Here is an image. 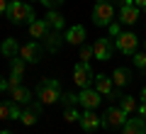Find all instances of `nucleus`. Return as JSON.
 <instances>
[{"label": "nucleus", "instance_id": "nucleus-1", "mask_svg": "<svg viewBox=\"0 0 146 134\" xmlns=\"http://www.w3.org/2000/svg\"><path fill=\"white\" fill-rule=\"evenodd\" d=\"M36 98L42 105H54L61 100V83L56 78H44L36 85Z\"/></svg>", "mask_w": 146, "mask_h": 134}, {"label": "nucleus", "instance_id": "nucleus-2", "mask_svg": "<svg viewBox=\"0 0 146 134\" xmlns=\"http://www.w3.org/2000/svg\"><path fill=\"white\" fill-rule=\"evenodd\" d=\"M7 17H10L12 25H29V22H34V10H32L27 3H22V0H10V5H7Z\"/></svg>", "mask_w": 146, "mask_h": 134}, {"label": "nucleus", "instance_id": "nucleus-3", "mask_svg": "<svg viewBox=\"0 0 146 134\" xmlns=\"http://www.w3.org/2000/svg\"><path fill=\"white\" fill-rule=\"evenodd\" d=\"M136 47H139V37H136L134 32H122V34L115 39V49L119 54H124V56H134Z\"/></svg>", "mask_w": 146, "mask_h": 134}, {"label": "nucleus", "instance_id": "nucleus-4", "mask_svg": "<svg viewBox=\"0 0 146 134\" xmlns=\"http://www.w3.org/2000/svg\"><path fill=\"white\" fill-rule=\"evenodd\" d=\"M112 17H115V7H112V3H95V7H93V22L98 27H110V25H112Z\"/></svg>", "mask_w": 146, "mask_h": 134}, {"label": "nucleus", "instance_id": "nucleus-5", "mask_svg": "<svg viewBox=\"0 0 146 134\" xmlns=\"http://www.w3.org/2000/svg\"><path fill=\"white\" fill-rule=\"evenodd\" d=\"M73 81H76L78 88H90V83L95 81V73L90 68V63H85V61L76 63V68H73Z\"/></svg>", "mask_w": 146, "mask_h": 134}, {"label": "nucleus", "instance_id": "nucleus-6", "mask_svg": "<svg viewBox=\"0 0 146 134\" xmlns=\"http://www.w3.org/2000/svg\"><path fill=\"white\" fill-rule=\"evenodd\" d=\"M20 56L25 59L27 63H39L44 59V47L39 41H27V44L20 47Z\"/></svg>", "mask_w": 146, "mask_h": 134}, {"label": "nucleus", "instance_id": "nucleus-7", "mask_svg": "<svg viewBox=\"0 0 146 134\" xmlns=\"http://www.w3.org/2000/svg\"><path fill=\"white\" fill-rule=\"evenodd\" d=\"M127 117H129V115H127L122 107H107V110H105V115H102V127H112V129L124 127Z\"/></svg>", "mask_w": 146, "mask_h": 134}, {"label": "nucleus", "instance_id": "nucleus-8", "mask_svg": "<svg viewBox=\"0 0 146 134\" xmlns=\"http://www.w3.org/2000/svg\"><path fill=\"white\" fill-rule=\"evenodd\" d=\"M100 103H102V95H100L95 88H80V93H78V105H80L83 110H95Z\"/></svg>", "mask_w": 146, "mask_h": 134}, {"label": "nucleus", "instance_id": "nucleus-9", "mask_svg": "<svg viewBox=\"0 0 146 134\" xmlns=\"http://www.w3.org/2000/svg\"><path fill=\"white\" fill-rule=\"evenodd\" d=\"M78 124L85 129V132H95V129L102 127V117H100V115H95V110H83V112H80Z\"/></svg>", "mask_w": 146, "mask_h": 134}, {"label": "nucleus", "instance_id": "nucleus-10", "mask_svg": "<svg viewBox=\"0 0 146 134\" xmlns=\"http://www.w3.org/2000/svg\"><path fill=\"white\" fill-rule=\"evenodd\" d=\"M93 54H95V59H98V61H110V59H112V41L105 39V37L95 39Z\"/></svg>", "mask_w": 146, "mask_h": 134}, {"label": "nucleus", "instance_id": "nucleus-11", "mask_svg": "<svg viewBox=\"0 0 146 134\" xmlns=\"http://www.w3.org/2000/svg\"><path fill=\"white\" fill-rule=\"evenodd\" d=\"M93 85H95V90H98L100 95H107V98L115 93V90H112V85H115V83H112V78H110V76H105V73H95Z\"/></svg>", "mask_w": 146, "mask_h": 134}, {"label": "nucleus", "instance_id": "nucleus-12", "mask_svg": "<svg viewBox=\"0 0 146 134\" xmlns=\"http://www.w3.org/2000/svg\"><path fill=\"white\" fill-rule=\"evenodd\" d=\"M63 39H66L71 47H80V44H85V27L83 25H73L71 29L66 32Z\"/></svg>", "mask_w": 146, "mask_h": 134}, {"label": "nucleus", "instance_id": "nucleus-13", "mask_svg": "<svg viewBox=\"0 0 146 134\" xmlns=\"http://www.w3.org/2000/svg\"><path fill=\"white\" fill-rule=\"evenodd\" d=\"M124 134H146V122H144V117H127V122H124Z\"/></svg>", "mask_w": 146, "mask_h": 134}, {"label": "nucleus", "instance_id": "nucleus-14", "mask_svg": "<svg viewBox=\"0 0 146 134\" xmlns=\"http://www.w3.org/2000/svg\"><path fill=\"white\" fill-rule=\"evenodd\" d=\"M22 105L17 103H0V119H20Z\"/></svg>", "mask_w": 146, "mask_h": 134}, {"label": "nucleus", "instance_id": "nucleus-15", "mask_svg": "<svg viewBox=\"0 0 146 134\" xmlns=\"http://www.w3.org/2000/svg\"><path fill=\"white\" fill-rule=\"evenodd\" d=\"M139 15H141V10L136 5H122L119 7V20L124 22V25H136Z\"/></svg>", "mask_w": 146, "mask_h": 134}, {"label": "nucleus", "instance_id": "nucleus-16", "mask_svg": "<svg viewBox=\"0 0 146 134\" xmlns=\"http://www.w3.org/2000/svg\"><path fill=\"white\" fill-rule=\"evenodd\" d=\"M0 51H3L5 59H17V56H20V44H17V39L7 37V39L0 44Z\"/></svg>", "mask_w": 146, "mask_h": 134}, {"label": "nucleus", "instance_id": "nucleus-17", "mask_svg": "<svg viewBox=\"0 0 146 134\" xmlns=\"http://www.w3.org/2000/svg\"><path fill=\"white\" fill-rule=\"evenodd\" d=\"M29 34L34 37V39H46V34H49V22H46V20H34V22H29Z\"/></svg>", "mask_w": 146, "mask_h": 134}, {"label": "nucleus", "instance_id": "nucleus-18", "mask_svg": "<svg viewBox=\"0 0 146 134\" xmlns=\"http://www.w3.org/2000/svg\"><path fill=\"white\" fill-rule=\"evenodd\" d=\"M10 95H12V103H17V105H25V107L32 103V93L27 90L25 85H17L15 90H10Z\"/></svg>", "mask_w": 146, "mask_h": 134}, {"label": "nucleus", "instance_id": "nucleus-19", "mask_svg": "<svg viewBox=\"0 0 146 134\" xmlns=\"http://www.w3.org/2000/svg\"><path fill=\"white\" fill-rule=\"evenodd\" d=\"M112 83H115L117 88L129 85V83H131V73H129V68H124V66L115 68V73H112Z\"/></svg>", "mask_w": 146, "mask_h": 134}, {"label": "nucleus", "instance_id": "nucleus-20", "mask_svg": "<svg viewBox=\"0 0 146 134\" xmlns=\"http://www.w3.org/2000/svg\"><path fill=\"white\" fill-rule=\"evenodd\" d=\"M36 119H39V107H25V110H22L20 122L25 124V127H32V124H36Z\"/></svg>", "mask_w": 146, "mask_h": 134}, {"label": "nucleus", "instance_id": "nucleus-21", "mask_svg": "<svg viewBox=\"0 0 146 134\" xmlns=\"http://www.w3.org/2000/svg\"><path fill=\"white\" fill-rule=\"evenodd\" d=\"M44 20H46V22H49V27H54V29H61L63 22H66V20H63V15H61L58 10H49V15L44 17Z\"/></svg>", "mask_w": 146, "mask_h": 134}, {"label": "nucleus", "instance_id": "nucleus-22", "mask_svg": "<svg viewBox=\"0 0 146 134\" xmlns=\"http://www.w3.org/2000/svg\"><path fill=\"white\" fill-rule=\"evenodd\" d=\"M122 103H119V107L124 110L127 115H131V112H136V100H134V95H122Z\"/></svg>", "mask_w": 146, "mask_h": 134}, {"label": "nucleus", "instance_id": "nucleus-23", "mask_svg": "<svg viewBox=\"0 0 146 134\" xmlns=\"http://www.w3.org/2000/svg\"><path fill=\"white\" fill-rule=\"evenodd\" d=\"M44 41H46V49H49V51H56L58 44H61V34H58V29L56 32H49Z\"/></svg>", "mask_w": 146, "mask_h": 134}, {"label": "nucleus", "instance_id": "nucleus-24", "mask_svg": "<svg viewBox=\"0 0 146 134\" xmlns=\"http://www.w3.org/2000/svg\"><path fill=\"white\" fill-rule=\"evenodd\" d=\"M90 59H95V54H93V47H88V44H80V61L90 63Z\"/></svg>", "mask_w": 146, "mask_h": 134}, {"label": "nucleus", "instance_id": "nucleus-25", "mask_svg": "<svg viewBox=\"0 0 146 134\" xmlns=\"http://www.w3.org/2000/svg\"><path fill=\"white\" fill-rule=\"evenodd\" d=\"M10 63H12V73H22V76H25V59L22 56H17V59H10Z\"/></svg>", "mask_w": 146, "mask_h": 134}, {"label": "nucleus", "instance_id": "nucleus-26", "mask_svg": "<svg viewBox=\"0 0 146 134\" xmlns=\"http://www.w3.org/2000/svg\"><path fill=\"white\" fill-rule=\"evenodd\" d=\"M63 117H66V122H78L80 119V112L76 107H66L63 110Z\"/></svg>", "mask_w": 146, "mask_h": 134}, {"label": "nucleus", "instance_id": "nucleus-27", "mask_svg": "<svg viewBox=\"0 0 146 134\" xmlns=\"http://www.w3.org/2000/svg\"><path fill=\"white\" fill-rule=\"evenodd\" d=\"M17 85H22V73H10V78H7V90H15Z\"/></svg>", "mask_w": 146, "mask_h": 134}, {"label": "nucleus", "instance_id": "nucleus-28", "mask_svg": "<svg viewBox=\"0 0 146 134\" xmlns=\"http://www.w3.org/2000/svg\"><path fill=\"white\" fill-rule=\"evenodd\" d=\"M131 61H134V66H136V68H146V54L136 51L134 56H131Z\"/></svg>", "mask_w": 146, "mask_h": 134}, {"label": "nucleus", "instance_id": "nucleus-29", "mask_svg": "<svg viewBox=\"0 0 146 134\" xmlns=\"http://www.w3.org/2000/svg\"><path fill=\"white\" fill-rule=\"evenodd\" d=\"M39 3H42L44 7H49V10H58V7H61L66 0H39Z\"/></svg>", "mask_w": 146, "mask_h": 134}, {"label": "nucleus", "instance_id": "nucleus-30", "mask_svg": "<svg viewBox=\"0 0 146 134\" xmlns=\"http://www.w3.org/2000/svg\"><path fill=\"white\" fill-rule=\"evenodd\" d=\"M63 103H66V107H73V105L78 103V95H73V93H66V95H63Z\"/></svg>", "mask_w": 146, "mask_h": 134}, {"label": "nucleus", "instance_id": "nucleus-31", "mask_svg": "<svg viewBox=\"0 0 146 134\" xmlns=\"http://www.w3.org/2000/svg\"><path fill=\"white\" fill-rule=\"evenodd\" d=\"M110 34H112V37H115V39H117V37L122 34V27L117 25V22H112V25H110Z\"/></svg>", "mask_w": 146, "mask_h": 134}, {"label": "nucleus", "instance_id": "nucleus-32", "mask_svg": "<svg viewBox=\"0 0 146 134\" xmlns=\"http://www.w3.org/2000/svg\"><path fill=\"white\" fill-rule=\"evenodd\" d=\"M136 115H139V117H144V119H146V103L136 105Z\"/></svg>", "mask_w": 146, "mask_h": 134}, {"label": "nucleus", "instance_id": "nucleus-33", "mask_svg": "<svg viewBox=\"0 0 146 134\" xmlns=\"http://www.w3.org/2000/svg\"><path fill=\"white\" fill-rule=\"evenodd\" d=\"M7 5H10V0H0V15L7 12Z\"/></svg>", "mask_w": 146, "mask_h": 134}, {"label": "nucleus", "instance_id": "nucleus-34", "mask_svg": "<svg viewBox=\"0 0 146 134\" xmlns=\"http://www.w3.org/2000/svg\"><path fill=\"white\" fill-rule=\"evenodd\" d=\"M5 90H7V81L0 76V93H5Z\"/></svg>", "mask_w": 146, "mask_h": 134}, {"label": "nucleus", "instance_id": "nucleus-35", "mask_svg": "<svg viewBox=\"0 0 146 134\" xmlns=\"http://www.w3.org/2000/svg\"><path fill=\"white\" fill-rule=\"evenodd\" d=\"M134 5L139 7V10H146V0H134Z\"/></svg>", "mask_w": 146, "mask_h": 134}, {"label": "nucleus", "instance_id": "nucleus-36", "mask_svg": "<svg viewBox=\"0 0 146 134\" xmlns=\"http://www.w3.org/2000/svg\"><path fill=\"white\" fill-rule=\"evenodd\" d=\"M122 5H134V0H119V7Z\"/></svg>", "mask_w": 146, "mask_h": 134}, {"label": "nucleus", "instance_id": "nucleus-37", "mask_svg": "<svg viewBox=\"0 0 146 134\" xmlns=\"http://www.w3.org/2000/svg\"><path fill=\"white\" fill-rule=\"evenodd\" d=\"M141 103H146V88L141 90Z\"/></svg>", "mask_w": 146, "mask_h": 134}, {"label": "nucleus", "instance_id": "nucleus-38", "mask_svg": "<svg viewBox=\"0 0 146 134\" xmlns=\"http://www.w3.org/2000/svg\"><path fill=\"white\" fill-rule=\"evenodd\" d=\"M0 134H12V132H10V129H3V132H0Z\"/></svg>", "mask_w": 146, "mask_h": 134}, {"label": "nucleus", "instance_id": "nucleus-39", "mask_svg": "<svg viewBox=\"0 0 146 134\" xmlns=\"http://www.w3.org/2000/svg\"><path fill=\"white\" fill-rule=\"evenodd\" d=\"M98 3H110V0H98Z\"/></svg>", "mask_w": 146, "mask_h": 134}, {"label": "nucleus", "instance_id": "nucleus-40", "mask_svg": "<svg viewBox=\"0 0 146 134\" xmlns=\"http://www.w3.org/2000/svg\"><path fill=\"white\" fill-rule=\"evenodd\" d=\"M144 49H146V41H144Z\"/></svg>", "mask_w": 146, "mask_h": 134}]
</instances>
